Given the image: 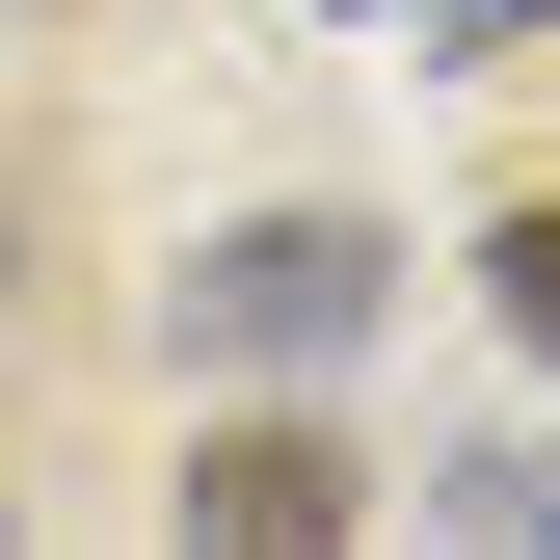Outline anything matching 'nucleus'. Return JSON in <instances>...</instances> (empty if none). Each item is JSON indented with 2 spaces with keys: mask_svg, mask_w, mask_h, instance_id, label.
<instances>
[{
  "mask_svg": "<svg viewBox=\"0 0 560 560\" xmlns=\"http://www.w3.org/2000/svg\"><path fill=\"white\" fill-rule=\"evenodd\" d=\"M480 294H508V320L560 347V214H508V241H480Z\"/></svg>",
  "mask_w": 560,
  "mask_h": 560,
  "instance_id": "3",
  "label": "nucleus"
},
{
  "mask_svg": "<svg viewBox=\"0 0 560 560\" xmlns=\"http://www.w3.org/2000/svg\"><path fill=\"white\" fill-rule=\"evenodd\" d=\"M187 534H214V560H320L347 534V454L320 428H214V454H187Z\"/></svg>",
  "mask_w": 560,
  "mask_h": 560,
  "instance_id": "2",
  "label": "nucleus"
},
{
  "mask_svg": "<svg viewBox=\"0 0 560 560\" xmlns=\"http://www.w3.org/2000/svg\"><path fill=\"white\" fill-rule=\"evenodd\" d=\"M374 294H400V267H374V214H241V241H187V294H161V320L214 347V374H320Z\"/></svg>",
  "mask_w": 560,
  "mask_h": 560,
  "instance_id": "1",
  "label": "nucleus"
}]
</instances>
